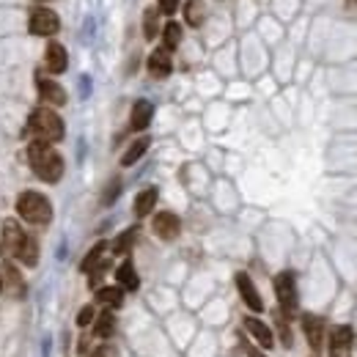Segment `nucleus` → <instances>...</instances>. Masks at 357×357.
<instances>
[{
	"instance_id": "bb28decb",
	"label": "nucleus",
	"mask_w": 357,
	"mask_h": 357,
	"mask_svg": "<svg viewBox=\"0 0 357 357\" xmlns=\"http://www.w3.org/2000/svg\"><path fill=\"white\" fill-rule=\"evenodd\" d=\"M132 242H135V228H130V231H127L124 236H119V239H116V245H113V250H116L119 256H124V253L130 250V245H132Z\"/></svg>"
},
{
	"instance_id": "5701e85b",
	"label": "nucleus",
	"mask_w": 357,
	"mask_h": 357,
	"mask_svg": "<svg viewBox=\"0 0 357 357\" xmlns=\"http://www.w3.org/2000/svg\"><path fill=\"white\" fill-rule=\"evenodd\" d=\"M157 8H146V14H143V36L151 42L157 33H160V25H157Z\"/></svg>"
},
{
	"instance_id": "2f4dec72",
	"label": "nucleus",
	"mask_w": 357,
	"mask_h": 357,
	"mask_svg": "<svg viewBox=\"0 0 357 357\" xmlns=\"http://www.w3.org/2000/svg\"><path fill=\"white\" fill-rule=\"evenodd\" d=\"M39 3H45V0H39Z\"/></svg>"
},
{
	"instance_id": "c85d7f7f",
	"label": "nucleus",
	"mask_w": 357,
	"mask_h": 357,
	"mask_svg": "<svg viewBox=\"0 0 357 357\" xmlns=\"http://www.w3.org/2000/svg\"><path fill=\"white\" fill-rule=\"evenodd\" d=\"M91 319H93V308L86 305V308L80 311V316H77V324H80V327H86V324H91Z\"/></svg>"
},
{
	"instance_id": "0eeeda50",
	"label": "nucleus",
	"mask_w": 357,
	"mask_h": 357,
	"mask_svg": "<svg viewBox=\"0 0 357 357\" xmlns=\"http://www.w3.org/2000/svg\"><path fill=\"white\" fill-rule=\"evenodd\" d=\"M355 344V333L349 327H333L330 333V357H349Z\"/></svg>"
},
{
	"instance_id": "f03ea898",
	"label": "nucleus",
	"mask_w": 357,
	"mask_h": 357,
	"mask_svg": "<svg viewBox=\"0 0 357 357\" xmlns=\"http://www.w3.org/2000/svg\"><path fill=\"white\" fill-rule=\"evenodd\" d=\"M17 212H20V218H22L25 223H31V225H45V223H50V218H52L50 201H47L42 192H33V190H28V192L20 195Z\"/></svg>"
},
{
	"instance_id": "4468645a",
	"label": "nucleus",
	"mask_w": 357,
	"mask_h": 357,
	"mask_svg": "<svg viewBox=\"0 0 357 357\" xmlns=\"http://www.w3.org/2000/svg\"><path fill=\"white\" fill-rule=\"evenodd\" d=\"M151 116H154V107H151V102H146V99L135 102L132 121H130V127H132L135 132H143V130L151 124Z\"/></svg>"
},
{
	"instance_id": "9d476101",
	"label": "nucleus",
	"mask_w": 357,
	"mask_h": 357,
	"mask_svg": "<svg viewBox=\"0 0 357 357\" xmlns=\"http://www.w3.org/2000/svg\"><path fill=\"white\" fill-rule=\"evenodd\" d=\"M303 330H305V338H308L311 349L319 352L321 344H324V321H321L319 316H313V313H305V316H303Z\"/></svg>"
},
{
	"instance_id": "ddd939ff",
	"label": "nucleus",
	"mask_w": 357,
	"mask_h": 357,
	"mask_svg": "<svg viewBox=\"0 0 357 357\" xmlns=\"http://www.w3.org/2000/svg\"><path fill=\"white\" fill-rule=\"evenodd\" d=\"M149 72L154 75V77H168L171 75V52L168 50H154L151 55H149Z\"/></svg>"
},
{
	"instance_id": "423d86ee",
	"label": "nucleus",
	"mask_w": 357,
	"mask_h": 357,
	"mask_svg": "<svg viewBox=\"0 0 357 357\" xmlns=\"http://www.w3.org/2000/svg\"><path fill=\"white\" fill-rule=\"evenodd\" d=\"M275 294L280 300V308L286 313H291L297 308V280L291 272H280L275 278Z\"/></svg>"
},
{
	"instance_id": "2eb2a0df",
	"label": "nucleus",
	"mask_w": 357,
	"mask_h": 357,
	"mask_svg": "<svg viewBox=\"0 0 357 357\" xmlns=\"http://www.w3.org/2000/svg\"><path fill=\"white\" fill-rule=\"evenodd\" d=\"M245 327H248V333L261 344V349H269V347H272V330H269L261 319L248 316V319H245Z\"/></svg>"
},
{
	"instance_id": "7ed1b4c3",
	"label": "nucleus",
	"mask_w": 357,
	"mask_h": 357,
	"mask_svg": "<svg viewBox=\"0 0 357 357\" xmlns=\"http://www.w3.org/2000/svg\"><path fill=\"white\" fill-rule=\"evenodd\" d=\"M31 132L36 135L39 140H47V143H58L63 137V121L55 110L50 107H36L31 113Z\"/></svg>"
},
{
	"instance_id": "f3484780",
	"label": "nucleus",
	"mask_w": 357,
	"mask_h": 357,
	"mask_svg": "<svg viewBox=\"0 0 357 357\" xmlns=\"http://www.w3.org/2000/svg\"><path fill=\"white\" fill-rule=\"evenodd\" d=\"M96 300L102 305H110V308H119L124 303V289L121 286H107V289H99L96 291Z\"/></svg>"
},
{
	"instance_id": "f257e3e1",
	"label": "nucleus",
	"mask_w": 357,
	"mask_h": 357,
	"mask_svg": "<svg viewBox=\"0 0 357 357\" xmlns=\"http://www.w3.org/2000/svg\"><path fill=\"white\" fill-rule=\"evenodd\" d=\"M28 160H31V168H33V174L42 178V181H50V184H55L58 178L63 176V160H61V154L47 143V140H31V146H28Z\"/></svg>"
},
{
	"instance_id": "1a4fd4ad",
	"label": "nucleus",
	"mask_w": 357,
	"mask_h": 357,
	"mask_svg": "<svg viewBox=\"0 0 357 357\" xmlns=\"http://www.w3.org/2000/svg\"><path fill=\"white\" fill-rule=\"evenodd\" d=\"M236 289H239V294H242V300H245V305H248L250 311H256V313L264 311V303H261V297H259V291H256L250 275L239 272V275H236Z\"/></svg>"
},
{
	"instance_id": "4be33fe9",
	"label": "nucleus",
	"mask_w": 357,
	"mask_h": 357,
	"mask_svg": "<svg viewBox=\"0 0 357 357\" xmlns=\"http://www.w3.org/2000/svg\"><path fill=\"white\" fill-rule=\"evenodd\" d=\"M20 261H22L25 267H36V261H39V245H36L33 236L25 239V248H22V253H20Z\"/></svg>"
},
{
	"instance_id": "f8f14e48",
	"label": "nucleus",
	"mask_w": 357,
	"mask_h": 357,
	"mask_svg": "<svg viewBox=\"0 0 357 357\" xmlns=\"http://www.w3.org/2000/svg\"><path fill=\"white\" fill-rule=\"evenodd\" d=\"M47 69L52 72V75H61V72H66V50H63V45H58V42H50L47 45Z\"/></svg>"
},
{
	"instance_id": "39448f33",
	"label": "nucleus",
	"mask_w": 357,
	"mask_h": 357,
	"mask_svg": "<svg viewBox=\"0 0 357 357\" xmlns=\"http://www.w3.org/2000/svg\"><path fill=\"white\" fill-rule=\"evenodd\" d=\"M61 28V20L55 11H50L45 6H36L31 8V17H28V31L33 36H52L55 31Z\"/></svg>"
},
{
	"instance_id": "393cba45",
	"label": "nucleus",
	"mask_w": 357,
	"mask_h": 357,
	"mask_svg": "<svg viewBox=\"0 0 357 357\" xmlns=\"http://www.w3.org/2000/svg\"><path fill=\"white\" fill-rule=\"evenodd\" d=\"M113 330H116V319H113V313L110 311H105L99 319H96V335H99V338H110Z\"/></svg>"
},
{
	"instance_id": "20e7f679",
	"label": "nucleus",
	"mask_w": 357,
	"mask_h": 357,
	"mask_svg": "<svg viewBox=\"0 0 357 357\" xmlns=\"http://www.w3.org/2000/svg\"><path fill=\"white\" fill-rule=\"evenodd\" d=\"M25 239H28V234L20 225L14 223V220H6L3 223V234H0V253L6 259H20L22 248H25Z\"/></svg>"
},
{
	"instance_id": "a211bd4d",
	"label": "nucleus",
	"mask_w": 357,
	"mask_h": 357,
	"mask_svg": "<svg viewBox=\"0 0 357 357\" xmlns=\"http://www.w3.org/2000/svg\"><path fill=\"white\" fill-rule=\"evenodd\" d=\"M116 278H119V286H121V289H130V291L137 289V272H135L132 261H124V264L119 267V272H116Z\"/></svg>"
},
{
	"instance_id": "6ab92c4d",
	"label": "nucleus",
	"mask_w": 357,
	"mask_h": 357,
	"mask_svg": "<svg viewBox=\"0 0 357 357\" xmlns=\"http://www.w3.org/2000/svg\"><path fill=\"white\" fill-rule=\"evenodd\" d=\"M146 149H149V137H137L132 146L127 149V154L121 157V165H135V162L146 154Z\"/></svg>"
},
{
	"instance_id": "a878e982",
	"label": "nucleus",
	"mask_w": 357,
	"mask_h": 357,
	"mask_svg": "<svg viewBox=\"0 0 357 357\" xmlns=\"http://www.w3.org/2000/svg\"><path fill=\"white\" fill-rule=\"evenodd\" d=\"M3 283H8V289L14 286V294H17V297L22 294V280H20V272L11 267V264H6V269H3Z\"/></svg>"
},
{
	"instance_id": "7c9ffc66",
	"label": "nucleus",
	"mask_w": 357,
	"mask_h": 357,
	"mask_svg": "<svg viewBox=\"0 0 357 357\" xmlns=\"http://www.w3.org/2000/svg\"><path fill=\"white\" fill-rule=\"evenodd\" d=\"M0 291H3V269H0Z\"/></svg>"
},
{
	"instance_id": "aec40b11",
	"label": "nucleus",
	"mask_w": 357,
	"mask_h": 357,
	"mask_svg": "<svg viewBox=\"0 0 357 357\" xmlns=\"http://www.w3.org/2000/svg\"><path fill=\"white\" fill-rule=\"evenodd\" d=\"M178 42H181V25L176 22H168L165 28H162V50H176Z\"/></svg>"
},
{
	"instance_id": "dca6fc26",
	"label": "nucleus",
	"mask_w": 357,
	"mask_h": 357,
	"mask_svg": "<svg viewBox=\"0 0 357 357\" xmlns=\"http://www.w3.org/2000/svg\"><path fill=\"white\" fill-rule=\"evenodd\" d=\"M157 195H160V192H157V187H146V190L135 198V215H137V218H146V215L154 209Z\"/></svg>"
},
{
	"instance_id": "c756f323",
	"label": "nucleus",
	"mask_w": 357,
	"mask_h": 357,
	"mask_svg": "<svg viewBox=\"0 0 357 357\" xmlns=\"http://www.w3.org/2000/svg\"><path fill=\"white\" fill-rule=\"evenodd\" d=\"M89 357H116V352L110 349V347H99L93 355H89Z\"/></svg>"
},
{
	"instance_id": "9b49d317",
	"label": "nucleus",
	"mask_w": 357,
	"mask_h": 357,
	"mask_svg": "<svg viewBox=\"0 0 357 357\" xmlns=\"http://www.w3.org/2000/svg\"><path fill=\"white\" fill-rule=\"evenodd\" d=\"M39 96H42V102H50L55 107L66 105V91L61 89L55 80H50V77H39Z\"/></svg>"
},
{
	"instance_id": "412c9836",
	"label": "nucleus",
	"mask_w": 357,
	"mask_h": 357,
	"mask_svg": "<svg viewBox=\"0 0 357 357\" xmlns=\"http://www.w3.org/2000/svg\"><path fill=\"white\" fill-rule=\"evenodd\" d=\"M105 250H107V245H105V242L93 245V248H91V253L86 256V259H83L80 269H83V272H93V269L102 264V256H105Z\"/></svg>"
},
{
	"instance_id": "b1692460",
	"label": "nucleus",
	"mask_w": 357,
	"mask_h": 357,
	"mask_svg": "<svg viewBox=\"0 0 357 357\" xmlns=\"http://www.w3.org/2000/svg\"><path fill=\"white\" fill-rule=\"evenodd\" d=\"M204 0H190L187 6H184V17H187V22L190 25H201L204 22Z\"/></svg>"
},
{
	"instance_id": "cd10ccee",
	"label": "nucleus",
	"mask_w": 357,
	"mask_h": 357,
	"mask_svg": "<svg viewBox=\"0 0 357 357\" xmlns=\"http://www.w3.org/2000/svg\"><path fill=\"white\" fill-rule=\"evenodd\" d=\"M178 8V0H160V8L157 11H162V14H174Z\"/></svg>"
},
{
	"instance_id": "6e6552de",
	"label": "nucleus",
	"mask_w": 357,
	"mask_h": 357,
	"mask_svg": "<svg viewBox=\"0 0 357 357\" xmlns=\"http://www.w3.org/2000/svg\"><path fill=\"white\" fill-rule=\"evenodd\" d=\"M178 231H181V220H178L174 212H160V215L154 218V234H157L160 239L171 242V239L178 236Z\"/></svg>"
}]
</instances>
